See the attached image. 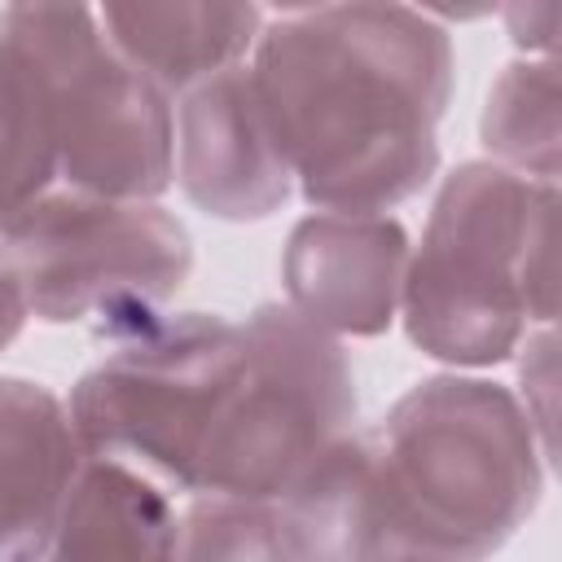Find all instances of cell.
Returning a JSON list of instances; mask_svg holds the SVG:
<instances>
[{
  "instance_id": "cell-1",
  "label": "cell",
  "mask_w": 562,
  "mask_h": 562,
  "mask_svg": "<svg viewBox=\"0 0 562 562\" xmlns=\"http://www.w3.org/2000/svg\"><path fill=\"white\" fill-rule=\"evenodd\" d=\"M255 92L307 206L386 215L439 171L448 31L408 4H316L255 40Z\"/></svg>"
},
{
  "instance_id": "cell-2",
  "label": "cell",
  "mask_w": 562,
  "mask_h": 562,
  "mask_svg": "<svg viewBox=\"0 0 562 562\" xmlns=\"http://www.w3.org/2000/svg\"><path fill=\"white\" fill-rule=\"evenodd\" d=\"M558 184L496 162L443 176L422 246L408 255L400 316L408 342L452 369H492L531 321L553 325Z\"/></svg>"
},
{
  "instance_id": "cell-3",
  "label": "cell",
  "mask_w": 562,
  "mask_h": 562,
  "mask_svg": "<svg viewBox=\"0 0 562 562\" xmlns=\"http://www.w3.org/2000/svg\"><path fill=\"white\" fill-rule=\"evenodd\" d=\"M373 435L417 553L483 562L540 505L544 448L522 400L501 382L435 373L404 391Z\"/></svg>"
},
{
  "instance_id": "cell-4",
  "label": "cell",
  "mask_w": 562,
  "mask_h": 562,
  "mask_svg": "<svg viewBox=\"0 0 562 562\" xmlns=\"http://www.w3.org/2000/svg\"><path fill=\"white\" fill-rule=\"evenodd\" d=\"M0 53L35 83L57 176L75 193L154 202L176 180L171 97L105 40L88 4H9Z\"/></svg>"
},
{
  "instance_id": "cell-5",
  "label": "cell",
  "mask_w": 562,
  "mask_h": 562,
  "mask_svg": "<svg viewBox=\"0 0 562 562\" xmlns=\"http://www.w3.org/2000/svg\"><path fill=\"white\" fill-rule=\"evenodd\" d=\"M356 422V378L338 338L281 303L237 325V373L206 439L193 496L277 505Z\"/></svg>"
},
{
  "instance_id": "cell-6",
  "label": "cell",
  "mask_w": 562,
  "mask_h": 562,
  "mask_svg": "<svg viewBox=\"0 0 562 562\" xmlns=\"http://www.w3.org/2000/svg\"><path fill=\"white\" fill-rule=\"evenodd\" d=\"M0 228L26 307L44 325H97L132 338L162 321L193 268L189 228L158 202L48 189Z\"/></svg>"
},
{
  "instance_id": "cell-7",
  "label": "cell",
  "mask_w": 562,
  "mask_h": 562,
  "mask_svg": "<svg viewBox=\"0 0 562 562\" xmlns=\"http://www.w3.org/2000/svg\"><path fill=\"white\" fill-rule=\"evenodd\" d=\"M237 373V325L215 312L162 316L123 338L70 391L83 457L123 461L158 487L193 492Z\"/></svg>"
},
{
  "instance_id": "cell-8",
  "label": "cell",
  "mask_w": 562,
  "mask_h": 562,
  "mask_svg": "<svg viewBox=\"0 0 562 562\" xmlns=\"http://www.w3.org/2000/svg\"><path fill=\"white\" fill-rule=\"evenodd\" d=\"M408 255L395 215L312 211L285 237V307L329 338H378L400 316Z\"/></svg>"
},
{
  "instance_id": "cell-9",
  "label": "cell",
  "mask_w": 562,
  "mask_h": 562,
  "mask_svg": "<svg viewBox=\"0 0 562 562\" xmlns=\"http://www.w3.org/2000/svg\"><path fill=\"white\" fill-rule=\"evenodd\" d=\"M176 180L198 211L228 224L268 220L290 202L294 176L250 66H233L184 92L176 119Z\"/></svg>"
},
{
  "instance_id": "cell-10",
  "label": "cell",
  "mask_w": 562,
  "mask_h": 562,
  "mask_svg": "<svg viewBox=\"0 0 562 562\" xmlns=\"http://www.w3.org/2000/svg\"><path fill=\"white\" fill-rule=\"evenodd\" d=\"M272 509L294 562H395L417 553L391 501L373 430L334 439Z\"/></svg>"
},
{
  "instance_id": "cell-11",
  "label": "cell",
  "mask_w": 562,
  "mask_h": 562,
  "mask_svg": "<svg viewBox=\"0 0 562 562\" xmlns=\"http://www.w3.org/2000/svg\"><path fill=\"white\" fill-rule=\"evenodd\" d=\"M66 404L26 378H0V562H35L83 470Z\"/></svg>"
},
{
  "instance_id": "cell-12",
  "label": "cell",
  "mask_w": 562,
  "mask_h": 562,
  "mask_svg": "<svg viewBox=\"0 0 562 562\" xmlns=\"http://www.w3.org/2000/svg\"><path fill=\"white\" fill-rule=\"evenodd\" d=\"M105 40L167 97L233 70L263 31L259 4H105L97 9Z\"/></svg>"
},
{
  "instance_id": "cell-13",
  "label": "cell",
  "mask_w": 562,
  "mask_h": 562,
  "mask_svg": "<svg viewBox=\"0 0 562 562\" xmlns=\"http://www.w3.org/2000/svg\"><path fill=\"white\" fill-rule=\"evenodd\" d=\"M176 536L180 518L149 474L88 457L35 562H176Z\"/></svg>"
},
{
  "instance_id": "cell-14",
  "label": "cell",
  "mask_w": 562,
  "mask_h": 562,
  "mask_svg": "<svg viewBox=\"0 0 562 562\" xmlns=\"http://www.w3.org/2000/svg\"><path fill=\"white\" fill-rule=\"evenodd\" d=\"M487 162L558 184V149H562V119H558V66L544 61H509L487 92L479 119Z\"/></svg>"
},
{
  "instance_id": "cell-15",
  "label": "cell",
  "mask_w": 562,
  "mask_h": 562,
  "mask_svg": "<svg viewBox=\"0 0 562 562\" xmlns=\"http://www.w3.org/2000/svg\"><path fill=\"white\" fill-rule=\"evenodd\" d=\"M57 180V154L26 70L0 53V224L40 202Z\"/></svg>"
},
{
  "instance_id": "cell-16",
  "label": "cell",
  "mask_w": 562,
  "mask_h": 562,
  "mask_svg": "<svg viewBox=\"0 0 562 562\" xmlns=\"http://www.w3.org/2000/svg\"><path fill=\"white\" fill-rule=\"evenodd\" d=\"M176 562H294L272 505L198 496L176 536Z\"/></svg>"
},
{
  "instance_id": "cell-17",
  "label": "cell",
  "mask_w": 562,
  "mask_h": 562,
  "mask_svg": "<svg viewBox=\"0 0 562 562\" xmlns=\"http://www.w3.org/2000/svg\"><path fill=\"white\" fill-rule=\"evenodd\" d=\"M522 386L527 391H540V408H536V435H540V448L544 457L553 452V435H549V417H553V329L544 325L536 338H527L522 347Z\"/></svg>"
},
{
  "instance_id": "cell-18",
  "label": "cell",
  "mask_w": 562,
  "mask_h": 562,
  "mask_svg": "<svg viewBox=\"0 0 562 562\" xmlns=\"http://www.w3.org/2000/svg\"><path fill=\"white\" fill-rule=\"evenodd\" d=\"M31 307H26V290H22V277H18V263H13V250L4 241V228H0V351L22 334Z\"/></svg>"
},
{
  "instance_id": "cell-19",
  "label": "cell",
  "mask_w": 562,
  "mask_h": 562,
  "mask_svg": "<svg viewBox=\"0 0 562 562\" xmlns=\"http://www.w3.org/2000/svg\"><path fill=\"white\" fill-rule=\"evenodd\" d=\"M395 562H448V558H435V553H404V558H395Z\"/></svg>"
}]
</instances>
